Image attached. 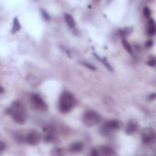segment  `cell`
I'll use <instances>...</instances> for the list:
<instances>
[{
  "instance_id": "obj_1",
  "label": "cell",
  "mask_w": 156,
  "mask_h": 156,
  "mask_svg": "<svg viewBox=\"0 0 156 156\" xmlns=\"http://www.w3.org/2000/svg\"><path fill=\"white\" fill-rule=\"evenodd\" d=\"M9 114L18 124H23L26 121V112L24 107L20 101H14L9 109Z\"/></svg>"
},
{
  "instance_id": "obj_2",
  "label": "cell",
  "mask_w": 156,
  "mask_h": 156,
  "mask_svg": "<svg viewBox=\"0 0 156 156\" xmlns=\"http://www.w3.org/2000/svg\"><path fill=\"white\" fill-rule=\"evenodd\" d=\"M75 104V98L68 91L63 92L59 100V110L63 114L69 112Z\"/></svg>"
},
{
  "instance_id": "obj_3",
  "label": "cell",
  "mask_w": 156,
  "mask_h": 156,
  "mask_svg": "<svg viewBox=\"0 0 156 156\" xmlns=\"http://www.w3.org/2000/svg\"><path fill=\"white\" fill-rule=\"evenodd\" d=\"M101 120L100 115L96 112L90 111L86 112L83 116V122L88 127L98 124Z\"/></svg>"
},
{
  "instance_id": "obj_4",
  "label": "cell",
  "mask_w": 156,
  "mask_h": 156,
  "mask_svg": "<svg viewBox=\"0 0 156 156\" xmlns=\"http://www.w3.org/2000/svg\"><path fill=\"white\" fill-rule=\"evenodd\" d=\"M120 127V123L115 120L106 121L101 127L100 131L104 135H108L112 132L118 130Z\"/></svg>"
},
{
  "instance_id": "obj_5",
  "label": "cell",
  "mask_w": 156,
  "mask_h": 156,
  "mask_svg": "<svg viewBox=\"0 0 156 156\" xmlns=\"http://www.w3.org/2000/svg\"><path fill=\"white\" fill-rule=\"evenodd\" d=\"M31 101L34 108L39 110V111H45L47 109L48 107L47 104L44 102V101L39 95H33L31 96Z\"/></svg>"
},
{
  "instance_id": "obj_6",
  "label": "cell",
  "mask_w": 156,
  "mask_h": 156,
  "mask_svg": "<svg viewBox=\"0 0 156 156\" xmlns=\"http://www.w3.org/2000/svg\"><path fill=\"white\" fill-rule=\"evenodd\" d=\"M142 139L144 143L151 144L155 140V133L151 128L145 129L142 134Z\"/></svg>"
},
{
  "instance_id": "obj_7",
  "label": "cell",
  "mask_w": 156,
  "mask_h": 156,
  "mask_svg": "<svg viewBox=\"0 0 156 156\" xmlns=\"http://www.w3.org/2000/svg\"><path fill=\"white\" fill-rule=\"evenodd\" d=\"M40 135L36 131H31L26 136V142L31 145H35L40 142Z\"/></svg>"
},
{
  "instance_id": "obj_8",
  "label": "cell",
  "mask_w": 156,
  "mask_h": 156,
  "mask_svg": "<svg viewBox=\"0 0 156 156\" xmlns=\"http://www.w3.org/2000/svg\"><path fill=\"white\" fill-rule=\"evenodd\" d=\"M139 129V125L134 122H131L128 124L126 128V133L127 135L134 134Z\"/></svg>"
},
{
  "instance_id": "obj_9",
  "label": "cell",
  "mask_w": 156,
  "mask_h": 156,
  "mask_svg": "<svg viewBox=\"0 0 156 156\" xmlns=\"http://www.w3.org/2000/svg\"><path fill=\"white\" fill-rule=\"evenodd\" d=\"M84 148V144L81 142H76L72 144L70 147V151L72 153L80 152Z\"/></svg>"
},
{
  "instance_id": "obj_10",
  "label": "cell",
  "mask_w": 156,
  "mask_h": 156,
  "mask_svg": "<svg viewBox=\"0 0 156 156\" xmlns=\"http://www.w3.org/2000/svg\"><path fill=\"white\" fill-rule=\"evenodd\" d=\"M156 27H155V22L151 19L148 22V34L150 36H153L155 34Z\"/></svg>"
},
{
  "instance_id": "obj_11",
  "label": "cell",
  "mask_w": 156,
  "mask_h": 156,
  "mask_svg": "<svg viewBox=\"0 0 156 156\" xmlns=\"http://www.w3.org/2000/svg\"><path fill=\"white\" fill-rule=\"evenodd\" d=\"M100 151L105 155H113L115 154L114 150L112 148L107 146H103L102 147H101Z\"/></svg>"
},
{
  "instance_id": "obj_12",
  "label": "cell",
  "mask_w": 156,
  "mask_h": 156,
  "mask_svg": "<svg viewBox=\"0 0 156 156\" xmlns=\"http://www.w3.org/2000/svg\"><path fill=\"white\" fill-rule=\"evenodd\" d=\"M65 20L67 24V25L70 27V28H73L76 26V23L73 17L69 14H65Z\"/></svg>"
},
{
  "instance_id": "obj_13",
  "label": "cell",
  "mask_w": 156,
  "mask_h": 156,
  "mask_svg": "<svg viewBox=\"0 0 156 156\" xmlns=\"http://www.w3.org/2000/svg\"><path fill=\"white\" fill-rule=\"evenodd\" d=\"M21 29V26L20 23L18 21V19L17 17H15L14 18V21H13V26H12V34H15L17 32L19 31Z\"/></svg>"
},
{
  "instance_id": "obj_14",
  "label": "cell",
  "mask_w": 156,
  "mask_h": 156,
  "mask_svg": "<svg viewBox=\"0 0 156 156\" xmlns=\"http://www.w3.org/2000/svg\"><path fill=\"white\" fill-rule=\"evenodd\" d=\"M95 56H96V58H97V59H98L99 60H100L101 62H103V63L104 64V65L106 66V67L110 71H112L113 70V68L112 67V66L111 65V64H110L109 63V62L107 60L106 58H100L98 56H97V55L95 53Z\"/></svg>"
},
{
  "instance_id": "obj_15",
  "label": "cell",
  "mask_w": 156,
  "mask_h": 156,
  "mask_svg": "<svg viewBox=\"0 0 156 156\" xmlns=\"http://www.w3.org/2000/svg\"><path fill=\"white\" fill-rule=\"evenodd\" d=\"M122 43H123V45L124 48H125V50L128 52H129L130 54H132L133 52H132V48L131 47L130 44L129 43V42H128L124 38L122 40Z\"/></svg>"
},
{
  "instance_id": "obj_16",
  "label": "cell",
  "mask_w": 156,
  "mask_h": 156,
  "mask_svg": "<svg viewBox=\"0 0 156 156\" xmlns=\"http://www.w3.org/2000/svg\"><path fill=\"white\" fill-rule=\"evenodd\" d=\"M147 64L148 65H150V67H155V64H156V62H155V58L154 56H151Z\"/></svg>"
},
{
  "instance_id": "obj_17",
  "label": "cell",
  "mask_w": 156,
  "mask_h": 156,
  "mask_svg": "<svg viewBox=\"0 0 156 156\" xmlns=\"http://www.w3.org/2000/svg\"><path fill=\"white\" fill-rule=\"evenodd\" d=\"M151 15V11L148 7H144L143 9V15L146 18H149Z\"/></svg>"
},
{
  "instance_id": "obj_18",
  "label": "cell",
  "mask_w": 156,
  "mask_h": 156,
  "mask_svg": "<svg viewBox=\"0 0 156 156\" xmlns=\"http://www.w3.org/2000/svg\"><path fill=\"white\" fill-rule=\"evenodd\" d=\"M82 64L83 65H84L86 67L91 70H96V67L93 65H91V64L89 63H87V62H83L82 63Z\"/></svg>"
},
{
  "instance_id": "obj_19",
  "label": "cell",
  "mask_w": 156,
  "mask_h": 156,
  "mask_svg": "<svg viewBox=\"0 0 156 156\" xmlns=\"http://www.w3.org/2000/svg\"><path fill=\"white\" fill-rule=\"evenodd\" d=\"M42 14L43 18L44 19H45L46 20H48L50 19V17L49 14L45 11H43V10L42 11Z\"/></svg>"
},
{
  "instance_id": "obj_20",
  "label": "cell",
  "mask_w": 156,
  "mask_h": 156,
  "mask_svg": "<svg viewBox=\"0 0 156 156\" xmlns=\"http://www.w3.org/2000/svg\"><path fill=\"white\" fill-rule=\"evenodd\" d=\"M91 155H93V156H98L100 154L99 153V151L95 149H93L91 150Z\"/></svg>"
},
{
  "instance_id": "obj_21",
  "label": "cell",
  "mask_w": 156,
  "mask_h": 156,
  "mask_svg": "<svg viewBox=\"0 0 156 156\" xmlns=\"http://www.w3.org/2000/svg\"><path fill=\"white\" fill-rule=\"evenodd\" d=\"M152 43H153V42L152 40H148L147 42L146 43V45L148 47H150L152 45Z\"/></svg>"
},
{
  "instance_id": "obj_22",
  "label": "cell",
  "mask_w": 156,
  "mask_h": 156,
  "mask_svg": "<svg viewBox=\"0 0 156 156\" xmlns=\"http://www.w3.org/2000/svg\"><path fill=\"white\" fill-rule=\"evenodd\" d=\"M5 148V145L3 142L0 143V151H2Z\"/></svg>"
},
{
  "instance_id": "obj_23",
  "label": "cell",
  "mask_w": 156,
  "mask_h": 156,
  "mask_svg": "<svg viewBox=\"0 0 156 156\" xmlns=\"http://www.w3.org/2000/svg\"><path fill=\"white\" fill-rule=\"evenodd\" d=\"M155 98V93H152L149 96V99L151 100V101L154 100Z\"/></svg>"
},
{
  "instance_id": "obj_24",
  "label": "cell",
  "mask_w": 156,
  "mask_h": 156,
  "mask_svg": "<svg viewBox=\"0 0 156 156\" xmlns=\"http://www.w3.org/2000/svg\"><path fill=\"white\" fill-rule=\"evenodd\" d=\"M1 93H3V88L2 87H1Z\"/></svg>"
}]
</instances>
